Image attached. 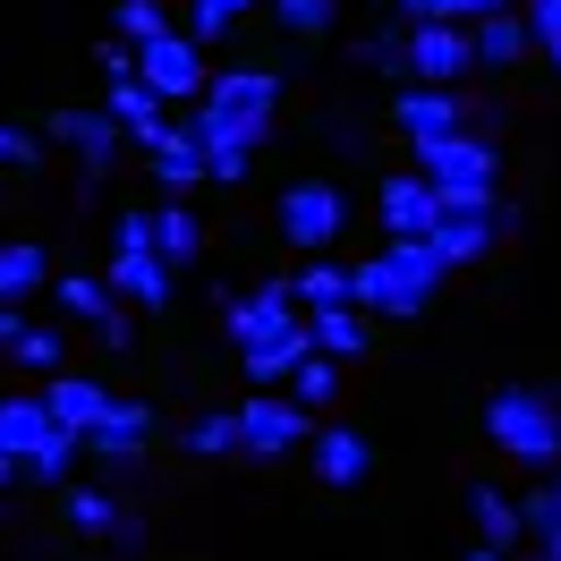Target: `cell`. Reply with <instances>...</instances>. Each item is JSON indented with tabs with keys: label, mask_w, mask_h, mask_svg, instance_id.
<instances>
[{
	"label": "cell",
	"mask_w": 561,
	"mask_h": 561,
	"mask_svg": "<svg viewBox=\"0 0 561 561\" xmlns=\"http://www.w3.org/2000/svg\"><path fill=\"white\" fill-rule=\"evenodd\" d=\"M468 519H477V536H485V545H502V553L519 545V502H511V493L468 485Z\"/></svg>",
	"instance_id": "obj_26"
},
{
	"label": "cell",
	"mask_w": 561,
	"mask_h": 561,
	"mask_svg": "<svg viewBox=\"0 0 561 561\" xmlns=\"http://www.w3.org/2000/svg\"><path fill=\"white\" fill-rule=\"evenodd\" d=\"M357 60H366V69H400V35H391V26H383V35H366V43H357Z\"/></svg>",
	"instance_id": "obj_39"
},
{
	"label": "cell",
	"mask_w": 561,
	"mask_h": 561,
	"mask_svg": "<svg viewBox=\"0 0 561 561\" xmlns=\"http://www.w3.org/2000/svg\"><path fill=\"white\" fill-rule=\"evenodd\" d=\"M94 60H103V77H128V69H137V51H128L119 35H103V51H94Z\"/></svg>",
	"instance_id": "obj_40"
},
{
	"label": "cell",
	"mask_w": 561,
	"mask_h": 561,
	"mask_svg": "<svg viewBox=\"0 0 561 561\" xmlns=\"http://www.w3.org/2000/svg\"><path fill=\"white\" fill-rule=\"evenodd\" d=\"M103 289L119 298V307H145V316H162L171 307V264L153 255V239H128V247H111V273H103Z\"/></svg>",
	"instance_id": "obj_9"
},
{
	"label": "cell",
	"mask_w": 561,
	"mask_h": 561,
	"mask_svg": "<svg viewBox=\"0 0 561 561\" xmlns=\"http://www.w3.org/2000/svg\"><path fill=\"white\" fill-rule=\"evenodd\" d=\"M230 425H239V451L247 459H280V451H298V443L316 434V417H307L289 391H273V383L255 391L247 409H230Z\"/></svg>",
	"instance_id": "obj_5"
},
{
	"label": "cell",
	"mask_w": 561,
	"mask_h": 561,
	"mask_svg": "<svg viewBox=\"0 0 561 561\" xmlns=\"http://www.w3.org/2000/svg\"><path fill=\"white\" fill-rule=\"evenodd\" d=\"M77 443L103 459V468H128V459H145V443H153V409H145V400H103V417L85 425Z\"/></svg>",
	"instance_id": "obj_10"
},
{
	"label": "cell",
	"mask_w": 561,
	"mask_h": 561,
	"mask_svg": "<svg viewBox=\"0 0 561 561\" xmlns=\"http://www.w3.org/2000/svg\"><path fill=\"white\" fill-rule=\"evenodd\" d=\"M111 545H119V553H137V545H145V519H128V511H119V519H111Z\"/></svg>",
	"instance_id": "obj_41"
},
{
	"label": "cell",
	"mask_w": 561,
	"mask_h": 561,
	"mask_svg": "<svg viewBox=\"0 0 561 561\" xmlns=\"http://www.w3.org/2000/svg\"><path fill=\"white\" fill-rule=\"evenodd\" d=\"M9 357H18L26 375H51V366H60V332H51V323H18V341H9Z\"/></svg>",
	"instance_id": "obj_35"
},
{
	"label": "cell",
	"mask_w": 561,
	"mask_h": 561,
	"mask_svg": "<svg viewBox=\"0 0 561 561\" xmlns=\"http://www.w3.org/2000/svg\"><path fill=\"white\" fill-rule=\"evenodd\" d=\"M247 18V0H187V26L179 35H196V43H221L230 26Z\"/></svg>",
	"instance_id": "obj_34"
},
{
	"label": "cell",
	"mask_w": 561,
	"mask_h": 561,
	"mask_svg": "<svg viewBox=\"0 0 561 561\" xmlns=\"http://www.w3.org/2000/svg\"><path fill=\"white\" fill-rule=\"evenodd\" d=\"M35 162H43V137L18 128V119H0V171H35Z\"/></svg>",
	"instance_id": "obj_37"
},
{
	"label": "cell",
	"mask_w": 561,
	"mask_h": 561,
	"mask_svg": "<svg viewBox=\"0 0 561 561\" xmlns=\"http://www.w3.org/2000/svg\"><path fill=\"white\" fill-rule=\"evenodd\" d=\"M137 77L145 85H153V94H162V103H196V94H205V43L196 35H153V43H137Z\"/></svg>",
	"instance_id": "obj_8"
},
{
	"label": "cell",
	"mask_w": 561,
	"mask_h": 561,
	"mask_svg": "<svg viewBox=\"0 0 561 561\" xmlns=\"http://www.w3.org/2000/svg\"><path fill=\"white\" fill-rule=\"evenodd\" d=\"M307 350L332 357V366H357V357L375 350L366 341V307H307Z\"/></svg>",
	"instance_id": "obj_16"
},
{
	"label": "cell",
	"mask_w": 561,
	"mask_h": 561,
	"mask_svg": "<svg viewBox=\"0 0 561 561\" xmlns=\"http://www.w3.org/2000/svg\"><path fill=\"white\" fill-rule=\"evenodd\" d=\"M103 111L119 119V137L137 145L145 128H162V111H171V103H162V94H153V85H145V77L128 69V77H103Z\"/></svg>",
	"instance_id": "obj_20"
},
{
	"label": "cell",
	"mask_w": 561,
	"mask_h": 561,
	"mask_svg": "<svg viewBox=\"0 0 561 561\" xmlns=\"http://www.w3.org/2000/svg\"><path fill=\"white\" fill-rule=\"evenodd\" d=\"M0 485H18V459H9V451H0Z\"/></svg>",
	"instance_id": "obj_44"
},
{
	"label": "cell",
	"mask_w": 561,
	"mask_h": 561,
	"mask_svg": "<svg viewBox=\"0 0 561 561\" xmlns=\"http://www.w3.org/2000/svg\"><path fill=\"white\" fill-rule=\"evenodd\" d=\"M383 9H391V18H409V0H383Z\"/></svg>",
	"instance_id": "obj_46"
},
{
	"label": "cell",
	"mask_w": 561,
	"mask_h": 561,
	"mask_svg": "<svg viewBox=\"0 0 561 561\" xmlns=\"http://www.w3.org/2000/svg\"><path fill=\"white\" fill-rule=\"evenodd\" d=\"M51 298H60V316H69V323H94L111 307V289L94 273H60V280H51Z\"/></svg>",
	"instance_id": "obj_30"
},
{
	"label": "cell",
	"mask_w": 561,
	"mask_h": 561,
	"mask_svg": "<svg viewBox=\"0 0 561 561\" xmlns=\"http://www.w3.org/2000/svg\"><path fill=\"white\" fill-rule=\"evenodd\" d=\"M519 26H527V51H545L561 69V0H519Z\"/></svg>",
	"instance_id": "obj_33"
},
{
	"label": "cell",
	"mask_w": 561,
	"mask_h": 561,
	"mask_svg": "<svg viewBox=\"0 0 561 561\" xmlns=\"http://www.w3.org/2000/svg\"><path fill=\"white\" fill-rule=\"evenodd\" d=\"M341 230H350V196H341L332 179H298V187H280V239H289V247L316 255V247H332Z\"/></svg>",
	"instance_id": "obj_7"
},
{
	"label": "cell",
	"mask_w": 561,
	"mask_h": 561,
	"mask_svg": "<svg viewBox=\"0 0 561 561\" xmlns=\"http://www.w3.org/2000/svg\"><path fill=\"white\" fill-rule=\"evenodd\" d=\"M375 213H383V230H391V239H425V221L443 213V196H434L417 171H391L383 187H375Z\"/></svg>",
	"instance_id": "obj_15"
},
{
	"label": "cell",
	"mask_w": 561,
	"mask_h": 561,
	"mask_svg": "<svg viewBox=\"0 0 561 561\" xmlns=\"http://www.w3.org/2000/svg\"><path fill=\"white\" fill-rule=\"evenodd\" d=\"M43 137H51V145H77V171H111V153H119V145H128V137H119V119H111V111L103 103H94V111H51V128H43Z\"/></svg>",
	"instance_id": "obj_13"
},
{
	"label": "cell",
	"mask_w": 561,
	"mask_h": 561,
	"mask_svg": "<svg viewBox=\"0 0 561 561\" xmlns=\"http://www.w3.org/2000/svg\"><path fill=\"white\" fill-rule=\"evenodd\" d=\"M230 341H239V366L255 383H280L307 357V316H298L289 280H255L247 298H230Z\"/></svg>",
	"instance_id": "obj_2"
},
{
	"label": "cell",
	"mask_w": 561,
	"mask_h": 561,
	"mask_svg": "<svg viewBox=\"0 0 561 561\" xmlns=\"http://www.w3.org/2000/svg\"><path fill=\"white\" fill-rule=\"evenodd\" d=\"M103 400H111V391L94 383V375H60V366H51V391H43V409H51V425H60V434H85V425L103 417Z\"/></svg>",
	"instance_id": "obj_21"
},
{
	"label": "cell",
	"mask_w": 561,
	"mask_h": 561,
	"mask_svg": "<svg viewBox=\"0 0 561 561\" xmlns=\"http://www.w3.org/2000/svg\"><path fill=\"white\" fill-rule=\"evenodd\" d=\"M137 145H145V171H153V187H162V196H187V187L205 179V153H196V137H187L179 119H162V128H145Z\"/></svg>",
	"instance_id": "obj_14"
},
{
	"label": "cell",
	"mask_w": 561,
	"mask_h": 561,
	"mask_svg": "<svg viewBox=\"0 0 561 561\" xmlns=\"http://www.w3.org/2000/svg\"><path fill=\"white\" fill-rule=\"evenodd\" d=\"M43 280H51V255H43L35 239H9V247H0V307H26Z\"/></svg>",
	"instance_id": "obj_23"
},
{
	"label": "cell",
	"mask_w": 561,
	"mask_h": 561,
	"mask_svg": "<svg viewBox=\"0 0 561 561\" xmlns=\"http://www.w3.org/2000/svg\"><path fill=\"white\" fill-rule=\"evenodd\" d=\"M307 451H316V477H323V485H357V477L375 468V451H366V434H357V425H316V434H307Z\"/></svg>",
	"instance_id": "obj_19"
},
{
	"label": "cell",
	"mask_w": 561,
	"mask_h": 561,
	"mask_svg": "<svg viewBox=\"0 0 561 561\" xmlns=\"http://www.w3.org/2000/svg\"><path fill=\"white\" fill-rule=\"evenodd\" d=\"M485 434L502 443V451L519 459V468H561V409L545 400V391H527V383H502L485 400Z\"/></svg>",
	"instance_id": "obj_4"
},
{
	"label": "cell",
	"mask_w": 561,
	"mask_h": 561,
	"mask_svg": "<svg viewBox=\"0 0 561 561\" xmlns=\"http://www.w3.org/2000/svg\"><path fill=\"white\" fill-rule=\"evenodd\" d=\"M289 298H298V316H307V307H357L350 298V264H332V255L316 247V255L289 273Z\"/></svg>",
	"instance_id": "obj_22"
},
{
	"label": "cell",
	"mask_w": 561,
	"mask_h": 561,
	"mask_svg": "<svg viewBox=\"0 0 561 561\" xmlns=\"http://www.w3.org/2000/svg\"><path fill=\"white\" fill-rule=\"evenodd\" d=\"M332 18H341V0H273V26H280V35H298V43L332 35Z\"/></svg>",
	"instance_id": "obj_29"
},
{
	"label": "cell",
	"mask_w": 561,
	"mask_h": 561,
	"mask_svg": "<svg viewBox=\"0 0 561 561\" xmlns=\"http://www.w3.org/2000/svg\"><path fill=\"white\" fill-rule=\"evenodd\" d=\"M468 561H502V545H477V553H468Z\"/></svg>",
	"instance_id": "obj_45"
},
{
	"label": "cell",
	"mask_w": 561,
	"mask_h": 561,
	"mask_svg": "<svg viewBox=\"0 0 561 561\" xmlns=\"http://www.w3.org/2000/svg\"><path fill=\"white\" fill-rule=\"evenodd\" d=\"M18 468H26L35 485H69V468H77V434H60V425H51V434H43V443L18 459Z\"/></svg>",
	"instance_id": "obj_27"
},
{
	"label": "cell",
	"mask_w": 561,
	"mask_h": 561,
	"mask_svg": "<svg viewBox=\"0 0 561 561\" xmlns=\"http://www.w3.org/2000/svg\"><path fill=\"white\" fill-rule=\"evenodd\" d=\"M94 332H103V350H128V341H137V307H119V298H111L103 316H94Z\"/></svg>",
	"instance_id": "obj_38"
},
{
	"label": "cell",
	"mask_w": 561,
	"mask_h": 561,
	"mask_svg": "<svg viewBox=\"0 0 561 561\" xmlns=\"http://www.w3.org/2000/svg\"><path fill=\"white\" fill-rule=\"evenodd\" d=\"M280 383H289V400H298L307 417H323V409H332V391H341V366L307 350V357H298V366H289V375H280Z\"/></svg>",
	"instance_id": "obj_25"
},
{
	"label": "cell",
	"mask_w": 561,
	"mask_h": 561,
	"mask_svg": "<svg viewBox=\"0 0 561 561\" xmlns=\"http://www.w3.org/2000/svg\"><path fill=\"white\" fill-rule=\"evenodd\" d=\"M561 527V468H545V485H527L519 502V536H553Z\"/></svg>",
	"instance_id": "obj_32"
},
{
	"label": "cell",
	"mask_w": 561,
	"mask_h": 561,
	"mask_svg": "<svg viewBox=\"0 0 561 561\" xmlns=\"http://www.w3.org/2000/svg\"><path fill=\"white\" fill-rule=\"evenodd\" d=\"M273 119H280V77L273 69L205 77V94L187 103V137H196V153H205V179L239 187L247 162H255V145L273 137Z\"/></svg>",
	"instance_id": "obj_1"
},
{
	"label": "cell",
	"mask_w": 561,
	"mask_h": 561,
	"mask_svg": "<svg viewBox=\"0 0 561 561\" xmlns=\"http://www.w3.org/2000/svg\"><path fill=\"white\" fill-rule=\"evenodd\" d=\"M111 519H119V502H111L103 485H77L69 493V527H77V536H111Z\"/></svg>",
	"instance_id": "obj_36"
},
{
	"label": "cell",
	"mask_w": 561,
	"mask_h": 561,
	"mask_svg": "<svg viewBox=\"0 0 561 561\" xmlns=\"http://www.w3.org/2000/svg\"><path fill=\"white\" fill-rule=\"evenodd\" d=\"M417 179L443 196V205H493V187H502V153H493L477 128L417 137Z\"/></svg>",
	"instance_id": "obj_3"
},
{
	"label": "cell",
	"mask_w": 561,
	"mask_h": 561,
	"mask_svg": "<svg viewBox=\"0 0 561 561\" xmlns=\"http://www.w3.org/2000/svg\"><path fill=\"white\" fill-rule=\"evenodd\" d=\"M468 69H477V60H468V26H451V18H409V35H400V77H417V85H459Z\"/></svg>",
	"instance_id": "obj_6"
},
{
	"label": "cell",
	"mask_w": 561,
	"mask_h": 561,
	"mask_svg": "<svg viewBox=\"0 0 561 561\" xmlns=\"http://www.w3.org/2000/svg\"><path fill=\"white\" fill-rule=\"evenodd\" d=\"M468 60H477V69H511V60H527L519 0H511V9H477V18H468Z\"/></svg>",
	"instance_id": "obj_17"
},
{
	"label": "cell",
	"mask_w": 561,
	"mask_h": 561,
	"mask_svg": "<svg viewBox=\"0 0 561 561\" xmlns=\"http://www.w3.org/2000/svg\"><path fill=\"white\" fill-rule=\"evenodd\" d=\"M536 561H561V527H553V536H536Z\"/></svg>",
	"instance_id": "obj_43"
},
{
	"label": "cell",
	"mask_w": 561,
	"mask_h": 561,
	"mask_svg": "<svg viewBox=\"0 0 561 561\" xmlns=\"http://www.w3.org/2000/svg\"><path fill=\"white\" fill-rule=\"evenodd\" d=\"M18 323H26V316H18V307H0V350H9V341H18Z\"/></svg>",
	"instance_id": "obj_42"
},
{
	"label": "cell",
	"mask_w": 561,
	"mask_h": 561,
	"mask_svg": "<svg viewBox=\"0 0 561 561\" xmlns=\"http://www.w3.org/2000/svg\"><path fill=\"white\" fill-rule=\"evenodd\" d=\"M391 119H400V137H451V128H468V94L459 85H400L391 94Z\"/></svg>",
	"instance_id": "obj_11"
},
{
	"label": "cell",
	"mask_w": 561,
	"mask_h": 561,
	"mask_svg": "<svg viewBox=\"0 0 561 561\" xmlns=\"http://www.w3.org/2000/svg\"><path fill=\"white\" fill-rule=\"evenodd\" d=\"M425 247L443 255V273L477 264V255L493 247V205H443L434 221H425Z\"/></svg>",
	"instance_id": "obj_12"
},
{
	"label": "cell",
	"mask_w": 561,
	"mask_h": 561,
	"mask_svg": "<svg viewBox=\"0 0 561 561\" xmlns=\"http://www.w3.org/2000/svg\"><path fill=\"white\" fill-rule=\"evenodd\" d=\"M527 561H536V553H527Z\"/></svg>",
	"instance_id": "obj_47"
},
{
	"label": "cell",
	"mask_w": 561,
	"mask_h": 561,
	"mask_svg": "<svg viewBox=\"0 0 561 561\" xmlns=\"http://www.w3.org/2000/svg\"><path fill=\"white\" fill-rule=\"evenodd\" d=\"M111 35H119L128 51H137V43L171 35V9H162V0H119V9H111Z\"/></svg>",
	"instance_id": "obj_28"
},
{
	"label": "cell",
	"mask_w": 561,
	"mask_h": 561,
	"mask_svg": "<svg viewBox=\"0 0 561 561\" xmlns=\"http://www.w3.org/2000/svg\"><path fill=\"white\" fill-rule=\"evenodd\" d=\"M196 459H230L239 451V425H230V409H205V417H187V434H179Z\"/></svg>",
	"instance_id": "obj_31"
},
{
	"label": "cell",
	"mask_w": 561,
	"mask_h": 561,
	"mask_svg": "<svg viewBox=\"0 0 561 561\" xmlns=\"http://www.w3.org/2000/svg\"><path fill=\"white\" fill-rule=\"evenodd\" d=\"M43 434H51V409H43V400H26V391H9V400H0V451L26 459Z\"/></svg>",
	"instance_id": "obj_24"
},
{
	"label": "cell",
	"mask_w": 561,
	"mask_h": 561,
	"mask_svg": "<svg viewBox=\"0 0 561 561\" xmlns=\"http://www.w3.org/2000/svg\"><path fill=\"white\" fill-rule=\"evenodd\" d=\"M145 239H153V255L179 273V264H196V255H205V221L187 213V196H162V205L145 213Z\"/></svg>",
	"instance_id": "obj_18"
}]
</instances>
